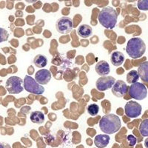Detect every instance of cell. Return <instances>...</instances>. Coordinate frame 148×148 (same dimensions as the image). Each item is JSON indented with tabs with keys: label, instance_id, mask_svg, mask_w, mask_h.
Returning <instances> with one entry per match:
<instances>
[{
	"label": "cell",
	"instance_id": "2",
	"mask_svg": "<svg viewBox=\"0 0 148 148\" xmlns=\"http://www.w3.org/2000/svg\"><path fill=\"white\" fill-rule=\"evenodd\" d=\"M99 22L106 29H113L118 19V13L111 7L103 8L98 16Z\"/></svg>",
	"mask_w": 148,
	"mask_h": 148
},
{
	"label": "cell",
	"instance_id": "19",
	"mask_svg": "<svg viewBox=\"0 0 148 148\" xmlns=\"http://www.w3.org/2000/svg\"><path fill=\"white\" fill-rule=\"evenodd\" d=\"M138 79H139V75L138 73V71H134V70L128 73L127 75V82L130 84L138 82Z\"/></svg>",
	"mask_w": 148,
	"mask_h": 148
},
{
	"label": "cell",
	"instance_id": "8",
	"mask_svg": "<svg viewBox=\"0 0 148 148\" xmlns=\"http://www.w3.org/2000/svg\"><path fill=\"white\" fill-rule=\"evenodd\" d=\"M125 115L128 118L134 119L137 118L141 114V104L134 101H130L126 103L125 107Z\"/></svg>",
	"mask_w": 148,
	"mask_h": 148
},
{
	"label": "cell",
	"instance_id": "10",
	"mask_svg": "<svg viewBox=\"0 0 148 148\" xmlns=\"http://www.w3.org/2000/svg\"><path fill=\"white\" fill-rule=\"evenodd\" d=\"M112 92L116 97L121 98L125 96L129 90L127 84L122 80H117L112 88Z\"/></svg>",
	"mask_w": 148,
	"mask_h": 148
},
{
	"label": "cell",
	"instance_id": "9",
	"mask_svg": "<svg viewBox=\"0 0 148 148\" xmlns=\"http://www.w3.org/2000/svg\"><path fill=\"white\" fill-rule=\"evenodd\" d=\"M116 82V79L113 76H102L97 79L96 83V88L99 91H105L113 88Z\"/></svg>",
	"mask_w": 148,
	"mask_h": 148
},
{
	"label": "cell",
	"instance_id": "14",
	"mask_svg": "<svg viewBox=\"0 0 148 148\" xmlns=\"http://www.w3.org/2000/svg\"><path fill=\"white\" fill-rule=\"evenodd\" d=\"M125 55L120 51H114L111 54L110 61L113 65L118 67L121 65L125 62Z\"/></svg>",
	"mask_w": 148,
	"mask_h": 148
},
{
	"label": "cell",
	"instance_id": "17",
	"mask_svg": "<svg viewBox=\"0 0 148 148\" xmlns=\"http://www.w3.org/2000/svg\"><path fill=\"white\" fill-rule=\"evenodd\" d=\"M30 119L34 124L41 125L45 121V115L41 111H34L30 114Z\"/></svg>",
	"mask_w": 148,
	"mask_h": 148
},
{
	"label": "cell",
	"instance_id": "11",
	"mask_svg": "<svg viewBox=\"0 0 148 148\" xmlns=\"http://www.w3.org/2000/svg\"><path fill=\"white\" fill-rule=\"evenodd\" d=\"M35 79L41 85H44L49 83L51 79V73L47 69H41L35 74Z\"/></svg>",
	"mask_w": 148,
	"mask_h": 148
},
{
	"label": "cell",
	"instance_id": "20",
	"mask_svg": "<svg viewBox=\"0 0 148 148\" xmlns=\"http://www.w3.org/2000/svg\"><path fill=\"white\" fill-rule=\"evenodd\" d=\"M138 130L142 136L148 137V119H145L141 121Z\"/></svg>",
	"mask_w": 148,
	"mask_h": 148
},
{
	"label": "cell",
	"instance_id": "5",
	"mask_svg": "<svg viewBox=\"0 0 148 148\" xmlns=\"http://www.w3.org/2000/svg\"><path fill=\"white\" fill-rule=\"evenodd\" d=\"M24 81L18 76H10L5 83V88L10 94H18L24 90L22 84Z\"/></svg>",
	"mask_w": 148,
	"mask_h": 148
},
{
	"label": "cell",
	"instance_id": "21",
	"mask_svg": "<svg viewBox=\"0 0 148 148\" xmlns=\"http://www.w3.org/2000/svg\"><path fill=\"white\" fill-rule=\"evenodd\" d=\"M88 113L91 116H95L99 113V107L96 104H91L88 107Z\"/></svg>",
	"mask_w": 148,
	"mask_h": 148
},
{
	"label": "cell",
	"instance_id": "22",
	"mask_svg": "<svg viewBox=\"0 0 148 148\" xmlns=\"http://www.w3.org/2000/svg\"><path fill=\"white\" fill-rule=\"evenodd\" d=\"M137 7L141 10H148V0H139V1H138Z\"/></svg>",
	"mask_w": 148,
	"mask_h": 148
},
{
	"label": "cell",
	"instance_id": "16",
	"mask_svg": "<svg viewBox=\"0 0 148 148\" xmlns=\"http://www.w3.org/2000/svg\"><path fill=\"white\" fill-rule=\"evenodd\" d=\"M77 33L79 36H81L83 39L88 38L92 34V27L88 25H82L78 27Z\"/></svg>",
	"mask_w": 148,
	"mask_h": 148
},
{
	"label": "cell",
	"instance_id": "25",
	"mask_svg": "<svg viewBox=\"0 0 148 148\" xmlns=\"http://www.w3.org/2000/svg\"><path fill=\"white\" fill-rule=\"evenodd\" d=\"M145 146L146 148H148V137L145 139Z\"/></svg>",
	"mask_w": 148,
	"mask_h": 148
},
{
	"label": "cell",
	"instance_id": "15",
	"mask_svg": "<svg viewBox=\"0 0 148 148\" xmlns=\"http://www.w3.org/2000/svg\"><path fill=\"white\" fill-rule=\"evenodd\" d=\"M138 73L139 75V78L145 83H148V62L146 61L138 68Z\"/></svg>",
	"mask_w": 148,
	"mask_h": 148
},
{
	"label": "cell",
	"instance_id": "24",
	"mask_svg": "<svg viewBox=\"0 0 148 148\" xmlns=\"http://www.w3.org/2000/svg\"><path fill=\"white\" fill-rule=\"evenodd\" d=\"M0 148H11V147H10V145L9 144L5 143V142H1Z\"/></svg>",
	"mask_w": 148,
	"mask_h": 148
},
{
	"label": "cell",
	"instance_id": "4",
	"mask_svg": "<svg viewBox=\"0 0 148 148\" xmlns=\"http://www.w3.org/2000/svg\"><path fill=\"white\" fill-rule=\"evenodd\" d=\"M24 88L30 93L36 95H42L45 92L44 87L28 75H26L24 79Z\"/></svg>",
	"mask_w": 148,
	"mask_h": 148
},
{
	"label": "cell",
	"instance_id": "12",
	"mask_svg": "<svg viewBox=\"0 0 148 148\" xmlns=\"http://www.w3.org/2000/svg\"><path fill=\"white\" fill-rule=\"evenodd\" d=\"M95 70L97 74L101 76H107L110 72V67L109 64L104 60L99 61L96 64Z\"/></svg>",
	"mask_w": 148,
	"mask_h": 148
},
{
	"label": "cell",
	"instance_id": "1",
	"mask_svg": "<svg viewBox=\"0 0 148 148\" xmlns=\"http://www.w3.org/2000/svg\"><path fill=\"white\" fill-rule=\"evenodd\" d=\"M121 127V120L115 114L104 115L99 121V128L105 134H113L118 132Z\"/></svg>",
	"mask_w": 148,
	"mask_h": 148
},
{
	"label": "cell",
	"instance_id": "18",
	"mask_svg": "<svg viewBox=\"0 0 148 148\" xmlns=\"http://www.w3.org/2000/svg\"><path fill=\"white\" fill-rule=\"evenodd\" d=\"M34 64L36 67L43 69L45 67L47 64V59L45 56L39 54L36 55L34 59Z\"/></svg>",
	"mask_w": 148,
	"mask_h": 148
},
{
	"label": "cell",
	"instance_id": "13",
	"mask_svg": "<svg viewBox=\"0 0 148 148\" xmlns=\"http://www.w3.org/2000/svg\"><path fill=\"white\" fill-rule=\"evenodd\" d=\"M110 138L108 134L97 135L94 138V144L98 148L106 147L110 142Z\"/></svg>",
	"mask_w": 148,
	"mask_h": 148
},
{
	"label": "cell",
	"instance_id": "23",
	"mask_svg": "<svg viewBox=\"0 0 148 148\" xmlns=\"http://www.w3.org/2000/svg\"><path fill=\"white\" fill-rule=\"evenodd\" d=\"M127 141L129 146L133 147L136 144L137 138L133 135H128L127 137Z\"/></svg>",
	"mask_w": 148,
	"mask_h": 148
},
{
	"label": "cell",
	"instance_id": "3",
	"mask_svg": "<svg viewBox=\"0 0 148 148\" xmlns=\"http://www.w3.org/2000/svg\"><path fill=\"white\" fill-rule=\"evenodd\" d=\"M146 51V45L139 37H133L127 42L126 52L133 59H139Z\"/></svg>",
	"mask_w": 148,
	"mask_h": 148
},
{
	"label": "cell",
	"instance_id": "6",
	"mask_svg": "<svg viewBox=\"0 0 148 148\" xmlns=\"http://www.w3.org/2000/svg\"><path fill=\"white\" fill-rule=\"evenodd\" d=\"M128 90L130 97L136 100H143L147 96V89L142 83H133L130 86Z\"/></svg>",
	"mask_w": 148,
	"mask_h": 148
},
{
	"label": "cell",
	"instance_id": "7",
	"mask_svg": "<svg viewBox=\"0 0 148 148\" xmlns=\"http://www.w3.org/2000/svg\"><path fill=\"white\" fill-rule=\"evenodd\" d=\"M56 27L59 34H67L72 31L73 25L71 18L67 16H62L56 21Z\"/></svg>",
	"mask_w": 148,
	"mask_h": 148
}]
</instances>
